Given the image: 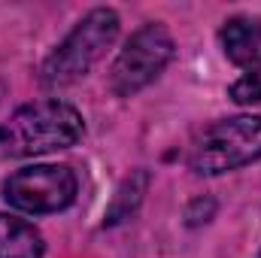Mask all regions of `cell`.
Returning <instances> with one entry per match:
<instances>
[{
  "mask_svg": "<svg viewBox=\"0 0 261 258\" xmlns=\"http://www.w3.org/2000/svg\"><path fill=\"white\" fill-rule=\"evenodd\" d=\"M219 43L231 64L249 67L261 58V18L258 15H231L219 31Z\"/></svg>",
  "mask_w": 261,
  "mask_h": 258,
  "instance_id": "obj_6",
  "label": "cell"
},
{
  "mask_svg": "<svg viewBox=\"0 0 261 258\" xmlns=\"http://www.w3.org/2000/svg\"><path fill=\"white\" fill-rule=\"evenodd\" d=\"M119 12L110 6H97L85 12L76 28L55 46V52L40 67V85L43 88H67L79 82L91 67L97 64L107 49L119 37Z\"/></svg>",
  "mask_w": 261,
  "mask_h": 258,
  "instance_id": "obj_2",
  "label": "cell"
},
{
  "mask_svg": "<svg viewBox=\"0 0 261 258\" xmlns=\"http://www.w3.org/2000/svg\"><path fill=\"white\" fill-rule=\"evenodd\" d=\"M258 258H261V252H258Z\"/></svg>",
  "mask_w": 261,
  "mask_h": 258,
  "instance_id": "obj_10",
  "label": "cell"
},
{
  "mask_svg": "<svg viewBox=\"0 0 261 258\" xmlns=\"http://www.w3.org/2000/svg\"><path fill=\"white\" fill-rule=\"evenodd\" d=\"M173 34L161 21H146L128 37L110 67V88L116 97H134L152 85L173 61Z\"/></svg>",
  "mask_w": 261,
  "mask_h": 258,
  "instance_id": "obj_4",
  "label": "cell"
},
{
  "mask_svg": "<svg viewBox=\"0 0 261 258\" xmlns=\"http://www.w3.org/2000/svg\"><path fill=\"white\" fill-rule=\"evenodd\" d=\"M85 122L64 100H34L0 122V158H31L70 149L82 140Z\"/></svg>",
  "mask_w": 261,
  "mask_h": 258,
  "instance_id": "obj_1",
  "label": "cell"
},
{
  "mask_svg": "<svg viewBox=\"0 0 261 258\" xmlns=\"http://www.w3.org/2000/svg\"><path fill=\"white\" fill-rule=\"evenodd\" d=\"M231 100L234 104H243V107L261 104V58L252 61V64L240 73V79L231 85Z\"/></svg>",
  "mask_w": 261,
  "mask_h": 258,
  "instance_id": "obj_8",
  "label": "cell"
},
{
  "mask_svg": "<svg viewBox=\"0 0 261 258\" xmlns=\"http://www.w3.org/2000/svg\"><path fill=\"white\" fill-rule=\"evenodd\" d=\"M79 192V179L67 164H34L3 179V197L12 210L49 216L67 210Z\"/></svg>",
  "mask_w": 261,
  "mask_h": 258,
  "instance_id": "obj_5",
  "label": "cell"
},
{
  "mask_svg": "<svg viewBox=\"0 0 261 258\" xmlns=\"http://www.w3.org/2000/svg\"><path fill=\"white\" fill-rule=\"evenodd\" d=\"M261 158V116L219 119L192 146L189 167L197 176H222Z\"/></svg>",
  "mask_w": 261,
  "mask_h": 258,
  "instance_id": "obj_3",
  "label": "cell"
},
{
  "mask_svg": "<svg viewBox=\"0 0 261 258\" xmlns=\"http://www.w3.org/2000/svg\"><path fill=\"white\" fill-rule=\"evenodd\" d=\"M0 94H3V88H0Z\"/></svg>",
  "mask_w": 261,
  "mask_h": 258,
  "instance_id": "obj_9",
  "label": "cell"
},
{
  "mask_svg": "<svg viewBox=\"0 0 261 258\" xmlns=\"http://www.w3.org/2000/svg\"><path fill=\"white\" fill-rule=\"evenodd\" d=\"M43 234L18 216L0 213V258H43Z\"/></svg>",
  "mask_w": 261,
  "mask_h": 258,
  "instance_id": "obj_7",
  "label": "cell"
}]
</instances>
